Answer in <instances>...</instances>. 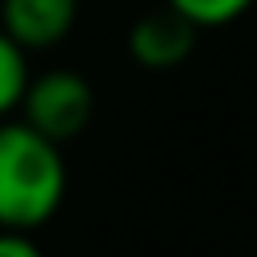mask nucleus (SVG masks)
Instances as JSON below:
<instances>
[{"instance_id":"f257e3e1","label":"nucleus","mask_w":257,"mask_h":257,"mask_svg":"<svg viewBox=\"0 0 257 257\" xmlns=\"http://www.w3.org/2000/svg\"><path fill=\"white\" fill-rule=\"evenodd\" d=\"M60 145L24 120H0V229H40L64 201Z\"/></svg>"},{"instance_id":"f03ea898","label":"nucleus","mask_w":257,"mask_h":257,"mask_svg":"<svg viewBox=\"0 0 257 257\" xmlns=\"http://www.w3.org/2000/svg\"><path fill=\"white\" fill-rule=\"evenodd\" d=\"M88 116H92V88L80 72L52 68L36 80L28 76V88H24V100H20V120L24 124H32L48 141L64 145V141L80 137Z\"/></svg>"},{"instance_id":"7ed1b4c3","label":"nucleus","mask_w":257,"mask_h":257,"mask_svg":"<svg viewBox=\"0 0 257 257\" xmlns=\"http://www.w3.org/2000/svg\"><path fill=\"white\" fill-rule=\"evenodd\" d=\"M193 40H197V28L165 4L161 12H149L128 28V56L149 72H165L193 52Z\"/></svg>"},{"instance_id":"20e7f679","label":"nucleus","mask_w":257,"mask_h":257,"mask_svg":"<svg viewBox=\"0 0 257 257\" xmlns=\"http://www.w3.org/2000/svg\"><path fill=\"white\" fill-rule=\"evenodd\" d=\"M80 0H0V28L28 52L60 44L76 24Z\"/></svg>"},{"instance_id":"39448f33","label":"nucleus","mask_w":257,"mask_h":257,"mask_svg":"<svg viewBox=\"0 0 257 257\" xmlns=\"http://www.w3.org/2000/svg\"><path fill=\"white\" fill-rule=\"evenodd\" d=\"M24 88H28V56H24V48L0 28V120L20 108Z\"/></svg>"},{"instance_id":"423d86ee","label":"nucleus","mask_w":257,"mask_h":257,"mask_svg":"<svg viewBox=\"0 0 257 257\" xmlns=\"http://www.w3.org/2000/svg\"><path fill=\"white\" fill-rule=\"evenodd\" d=\"M173 12H181L193 28H221L253 8V0H165Z\"/></svg>"},{"instance_id":"0eeeda50","label":"nucleus","mask_w":257,"mask_h":257,"mask_svg":"<svg viewBox=\"0 0 257 257\" xmlns=\"http://www.w3.org/2000/svg\"><path fill=\"white\" fill-rule=\"evenodd\" d=\"M0 257H44L24 229H0Z\"/></svg>"}]
</instances>
